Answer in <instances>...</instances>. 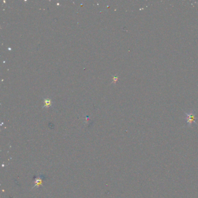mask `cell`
Instances as JSON below:
<instances>
[{"label":"cell","mask_w":198,"mask_h":198,"mask_svg":"<svg viewBox=\"0 0 198 198\" xmlns=\"http://www.w3.org/2000/svg\"><path fill=\"white\" fill-rule=\"evenodd\" d=\"M185 120L187 122V126L188 127H191L192 126V124H197L196 123V115H197V112L195 110H192L189 112L187 113H185Z\"/></svg>","instance_id":"obj_1"}]
</instances>
